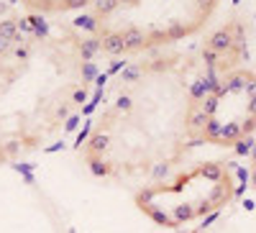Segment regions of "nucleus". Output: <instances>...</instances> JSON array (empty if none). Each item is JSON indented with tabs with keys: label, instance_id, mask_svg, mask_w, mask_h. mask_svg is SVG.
<instances>
[{
	"label": "nucleus",
	"instance_id": "1",
	"mask_svg": "<svg viewBox=\"0 0 256 233\" xmlns=\"http://www.w3.org/2000/svg\"><path fill=\"white\" fill-rule=\"evenodd\" d=\"M238 24L223 26L198 52H156L131 62L105 88L77 154L98 180H159L195 149L192 116L210 77L238 67Z\"/></svg>",
	"mask_w": 256,
	"mask_h": 233
},
{
	"label": "nucleus",
	"instance_id": "2",
	"mask_svg": "<svg viewBox=\"0 0 256 233\" xmlns=\"http://www.w3.org/2000/svg\"><path fill=\"white\" fill-rule=\"evenodd\" d=\"M95 82V49L72 26L34 16L0 56V166L26 159L77 118Z\"/></svg>",
	"mask_w": 256,
	"mask_h": 233
},
{
	"label": "nucleus",
	"instance_id": "3",
	"mask_svg": "<svg viewBox=\"0 0 256 233\" xmlns=\"http://www.w3.org/2000/svg\"><path fill=\"white\" fill-rule=\"evenodd\" d=\"M220 0H98L84 38L105 56H146L200 34Z\"/></svg>",
	"mask_w": 256,
	"mask_h": 233
},
{
	"label": "nucleus",
	"instance_id": "4",
	"mask_svg": "<svg viewBox=\"0 0 256 233\" xmlns=\"http://www.w3.org/2000/svg\"><path fill=\"white\" fill-rule=\"evenodd\" d=\"M238 192V177L228 162L212 159L192 164L182 172L159 177L136 190V208L169 230H180L195 223H205Z\"/></svg>",
	"mask_w": 256,
	"mask_h": 233
},
{
	"label": "nucleus",
	"instance_id": "5",
	"mask_svg": "<svg viewBox=\"0 0 256 233\" xmlns=\"http://www.w3.org/2000/svg\"><path fill=\"white\" fill-rule=\"evenodd\" d=\"M256 134V72L233 67L210 77L192 116L195 146H236Z\"/></svg>",
	"mask_w": 256,
	"mask_h": 233
},
{
	"label": "nucleus",
	"instance_id": "6",
	"mask_svg": "<svg viewBox=\"0 0 256 233\" xmlns=\"http://www.w3.org/2000/svg\"><path fill=\"white\" fill-rule=\"evenodd\" d=\"M31 18L34 16L20 8L18 0H0V56L16 44V38L24 34Z\"/></svg>",
	"mask_w": 256,
	"mask_h": 233
},
{
	"label": "nucleus",
	"instance_id": "7",
	"mask_svg": "<svg viewBox=\"0 0 256 233\" xmlns=\"http://www.w3.org/2000/svg\"><path fill=\"white\" fill-rule=\"evenodd\" d=\"M98 0H18V6L28 16L49 18V16H64V13H77L84 8H92Z\"/></svg>",
	"mask_w": 256,
	"mask_h": 233
},
{
	"label": "nucleus",
	"instance_id": "8",
	"mask_svg": "<svg viewBox=\"0 0 256 233\" xmlns=\"http://www.w3.org/2000/svg\"><path fill=\"white\" fill-rule=\"evenodd\" d=\"M248 182L256 192V144L251 146V156H248Z\"/></svg>",
	"mask_w": 256,
	"mask_h": 233
}]
</instances>
